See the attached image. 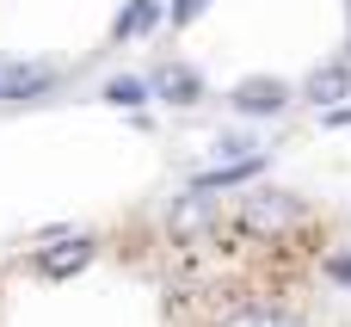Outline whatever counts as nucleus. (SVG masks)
<instances>
[{
    "label": "nucleus",
    "mask_w": 351,
    "mask_h": 327,
    "mask_svg": "<svg viewBox=\"0 0 351 327\" xmlns=\"http://www.w3.org/2000/svg\"><path fill=\"white\" fill-rule=\"evenodd\" d=\"M234 223H241V235H247V241H278L284 229H296V223H302V198H296V192H278V185H259V192H247V198H241Z\"/></svg>",
    "instance_id": "1"
},
{
    "label": "nucleus",
    "mask_w": 351,
    "mask_h": 327,
    "mask_svg": "<svg viewBox=\"0 0 351 327\" xmlns=\"http://www.w3.org/2000/svg\"><path fill=\"white\" fill-rule=\"evenodd\" d=\"M68 74L56 62H31V56H0V105H37L49 93H62Z\"/></svg>",
    "instance_id": "2"
},
{
    "label": "nucleus",
    "mask_w": 351,
    "mask_h": 327,
    "mask_svg": "<svg viewBox=\"0 0 351 327\" xmlns=\"http://www.w3.org/2000/svg\"><path fill=\"white\" fill-rule=\"evenodd\" d=\"M93 260H99V241H93V235H80V229H74V235H62L56 247H49V241H37V272H43V278H74V272H86Z\"/></svg>",
    "instance_id": "3"
},
{
    "label": "nucleus",
    "mask_w": 351,
    "mask_h": 327,
    "mask_svg": "<svg viewBox=\"0 0 351 327\" xmlns=\"http://www.w3.org/2000/svg\"><path fill=\"white\" fill-rule=\"evenodd\" d=\"M167 229H173V241H179V247H197V235H210V229H216V204H210V192H204V185H191L185 198H173Z\"/></svg>",
    "instance_id": "4"
},
{
    "label": "nucleus",
    "mask_w": 351,
    "mask_h": 327,
    "mask_svg": "<svg viewBox=\"0 0 351 327\" xmlns=\"http://www.w3.org/2000/svg\"><path fill=\"white\" fill-rule=\"evenodd\" d=\"M228 105H234L241 117H278V111L290 105V87H284L278 74H253V80H241V87L228 93Z\"/></svg>",
    "instance_id": "5"
},
{
    "label": "nucleus",
    "mask_w": 351,
    "mask_h": 327,
    "mask_svg": "<svg viewBox=\"0 0 351 327\" xmlns=\"http://www.w3.org/2000/svg\"><path fill=\"white\" fill-rule=\"evenodd\" d=\"M148 87H154V99H167V105H197V99H204V74H197L191 62H160V68L148 74Z\"/></svg>",
    "instance_id": "6"
},
{
    "label": "nucleus",
    "mask_w": 351,
    "mask_h": 327,
    "mask_svg": "<svg viewBox=\"0 0 351 327\" xmlns=\"http://www.w3.org/2000/svg\"><path fill=\"white\" fill-rule=\"evenodd\" d=\"M302 99L308 105H321V111H333L339 99H351V62H321V68H308V80H302Z\"/></svg>",
    "instance_id": "7"
},
{
    "label": "nucleus",
    "mask_w": 351,
    "mask_h": 327,
    "mask_svg": "<svg viewBox=\"0 0 351 327\" xmlns=\"http://www.w3.org/2000/svg\"><path fill=\"white\" fill-rule=\"evenodd\" d=\"M167 19V0H130L123 12H117V25H111V37L117 43H136V37H148L154 25Z\"/></svg>",
    "instance_id": "8"
},
{
    "label": "nucleus",
    "mask_w": 351,
    "mask_h": 327,
    "mask_svg": "<svg viewBox=\"0 0 351 327\" xmlns=\"http://www.w3.org/2000/svg\"><path fill=\"white\" fill-rule=\"evenodd\" d=\"M259 173H265V155H241V161H222V167L197 173L191 185H204V192H228V185H247V179H259Z\"/></svg>",
    "instance_id": "9"
},
{
    "label": "nucleus",
    "mask_w": 351,
    "mask_h": 327,
    "mask_svg": "<svg viewBox=\"0 0 351 327\" xmlns=\"http://www.w3.org/2000/svg\"><path fill=\"white\" fill-rule=\"evenodd\" d=\"M222 327H290V315L271 309V303H234V309L222 315Z\"/></svg>",
    "instance_id": "10"
},
{
    "label": "nucleus",
    "mask_w": 351,
    "mask_h": 327,
    "mask_svg": "<svg viewBox=\"0 0 351 327\" xmlns=\"http://www.w3.org/2000/svg\"><path fill=\"white\" fill-rule=\"evenodd\" d=\"M148 93H154V87H148L142 74H117V80H105V99H111V105H123V111H142V105H148Z\"/></svg>",
    "instance_id": "11"
},
{
    "label": "nucleus",
    "mask_w": 351,
    "mask_h": 327,
    "mask_svg": "<svg viewBox=\"0 0 351 327\" xmlns=\"http://www.w3.org/2000/svg\"><path fill=\"white\" fill-rule=\"evenodd\" d=\"M204 6H210V0H173V6H167V19H173V25H191Z\"/></svg>",
    "instance_id": "12"
},
{
    "label": "nucleus",
    "mask_w": 351,
    "mask_h": 327,
    "mask_svg": "<svg viewBox=\"0 0 351 327\" xmlns=\"http://www.w3.org/2000/svg\"><path fill=\"white\" fill-rule=\"evenodd\" d=\"M327 278H333V284H351V253H333V260H327Z\"/></svg>",
    "instance_id": "13"
},
{
    "label": "nucleus",
    "mask_w": 351,
    "mask_h": 327,
    "mask_svg": "<svg viewBox=\"0 0 351 327\" xmlns=\"http://www.w3.org/2000/svg\"><path fill=\"white\" fill-rule=\"evenodd\" d=\"M327 124L339 130V124H351V111H339V105H333V111H327Z\"/></svg>",
    "instance_id": "14"
}]
</instances>
